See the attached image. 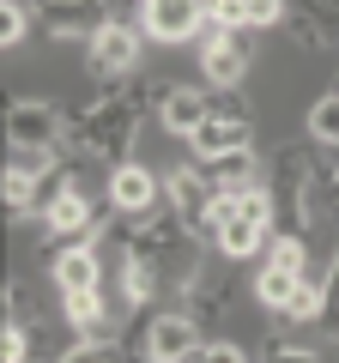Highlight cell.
<instances>
[{
    "label": "cell",
    "mask_w": 339,
    "mask_h": 363,
    "mask_svg": "<svg viewBox=\"0 0 339 363\" xmlns=\"http://www.w3.org/2000/svg\"><path fill=\"white\" fill-rule=\"evenodd\" d=\"M315 188H321V176H315V157H309V152H297V145L273 152V164H267L273 224H285L291 236H303V230L315 224Z\"/></svg>",
    "instance_id": "obj_1"
},
{
    "label": "cell",
    "mask_w": 339,
    "mask_h": 363,
    "mask_svg": "<svg viewBox=\"0 0 339 363\" xmlns=\"http://www.w3.org/2000/svg\"><path fill=\"white\" fill-rule=\"evenodd\" d=\"M67 140V109L49 97H13L6 104V145H61Z\"/></svg>",
    "instance_id": "obj_2"
},
{
    "label": "cell",
    "mask_w": 339,
    "mask_h": 363,
    "mask_svg": "<svg viewBox=\"0 0 339 363\" xmlns=\"http://www.w3.org/2000/svg\"><path fill=\"white\" fill-rule=\"evenodd\" d=\"M140 49H145V30L109 18V25L91 37V49H85V73L91 79H128L133 67H140Z\"/></svg>",
    "instance_id": "obj_3"
},
{
    "label": "cell",
    "mask_w": 339,
    "mask_h": 363,
    "mask_svg": "<svg viewBox=\"0 0 339 363\" xmlns=\"http://www.w3.org/2000/svg\"><path fill=\"white\" fill-rule=\"evenodd\" d=\"M37 25L55 43H91L109 25V0H37Z\"/></svg>",
    "instance_id": "obj_4"
},
{
    "label": "cell",
    "mask_w": 339,
    "mask_h": 363,
    "mask_svg": "<svg viewBox=\"0 0 339 363\" xmlns=\"http://www.w3.org/2000/svg\"><path fill=\"white\" fill-rule=\"evenodd\" d=\"M248 61H255V30H248V25H236V30H224V37L200 43V79H206V85H218V91L243 85Z\"/></svg>",
    "instance_id": "obj_5"
},
{
    "label": "cell",
    "mask_w": 339,
    "mask_h": 363,
    "mask_svg": "<svg viewBox=\"0 0 339 363\" xmlns=\"http://www.w3.org/2000/svg\"><path fill=\"white\" fill-rule=\"evenodd\" d=\"M157 200H170L164 176H152L140 157H128V164L109 169V206H116L121 218H145V212H157Z\"/></svg>",
    "instance_id": "obj_6"
},
{
    "label": "cell",
    "mask_w": 339,
    "mask_h": 363,
    "mask_svg": "<svg viewBox=\"0 0 339 363\" xmlns=\"http://www.w3.org/2000/svg\"><path fill=\"white\" fill-rule=\"evenodd\" d=\"M164 194H170V212L188 224V236H200L212 200H218V188L206 182V169H200V164H176V169L164 176Z\"/></svg>",
    "instance_id": "obj_7"
},
{
    "label": "cell",
    "mask_w": 339,
    "mask_h": 363,
    "mask_svg": "<svg viewBox=\"0 0 339 363\" xmlns=\"http://www.w3.org/2000/svg\"><path fill=\"white\" fill-rule=\"evenodd\" d=\"M200 25H206V0H152V6H140V30L152 43H188L200 37Z\"/></svg>",
    "instance_id": "obj_8"
},
{
    "label": "cell",
    "mask_w": 339,
    "mask_h": 363,
    "mask_svg": "<svg viewBox=\"0 0 339 363\" xmlns=\"http://www.w3.org/2000/svg\"><path fill=\"white\" fill-rule=\"evenodd\" d=\"M200 345H206V339H200V321H194L188 309L152 315V357H157V363H188Z\"/></svg>",
    "instance_id": "obj_9"
},
{
    "label": "cell",
    "mask_w": 339,
    "mask_h": 363,
    "mask_svg": "<svg viewBox=\"0 0 339 363\" xmlns=\"http://www.w3.org/2000/svg\"><path fill=\"white\" fill-rule=\"evenodd\" d=\"M188 145H194V164H206V157H224V152H248V145H255V121L206 116L194 133H188Z\"/></svg>",
    "instance_id": "obj_10"
},
{
    "label": "cell",
    "mask_w": 339,
    "mask_h": 363,
    "mask_svg": "<svg viewBox=\"0 0 339 363\" xmlns=\"http://www.w3.org/2000/svg\"><path fill=\"white\" fill-rule=\"evenodd\" d=\"M49 279H55V291H91V285H104V255H97L91 242H67L61 255L49 260Z\"/></svg>",
    "instance_id": "obj_11"
},
{
    "label": "cell",
    "mask_w": 339,
    "mask_h": 363,
    "mask_svg": "<svg viewBox=\"0 0 339 363\" xmlns=\"http://www.w3.org/2000/svg\"><path fill=\"white\" fill-rule=\"evenodd\" d=\"M206 116H212V104L200 97L194 85H170L164 97H157V121H164V133H170V140H188V133H194Z\"/></svg>",
    "instance_id": "obj_12"
},
{
    "label": "cell",
    "mask_w": 339,
    "mask_h": 363,
    "mask_svg": "<svg viewBox=\"0 0 339 363\" xmlns=\"http://www.w3.org/2000/svg\"><path fill=\"white\" fill-rule=\"evenodd\" d=\"M91 224H97V206L85 200V188H67V194L55 200L49 212H43V230L61 236V242H79V236L91 230Z\"/></svg>",
    "instance_id": "obj_13"
},
{
    "label": "cell",
    "mask_w": 339,
    "mask_h": 363,
    "mask_svg": "<svg viewBox=\"0 0 339 363\" xmlns=\"http://www.w3.org/2000/svg\"><path fill=\"white\" fill-rule=\"evenodd\" d=\"M206 182L218 188V194H236V188H255L261 182V169H255V145L248 152H224V157H206Z\"/></svg>",
    "instance_id": "obj_14"
},
{
    "label": "cell",
    "mask_w": 339,
    "mask_h": 363,
    "mask_svg": "<svg viewBox=\"0 0 339 363\" xmlns=\"http://www.w3.org/2000/svg\"><path fill=\"white\" fill-rule=\"evenodd\" d=\"M67 321L79 327V339H109V309H104V285L91 291H67Z\"/></svg>",
    "instance_id": "obj_15"
},
{
    "label": "cell",
    "mask_w": 339,
    "mask_h": 363,
    "mask_svg": "<svg viewBox=\"0 0 339 363\" xmlns=\"http://www.w3.org/2000/svg\"><path fill=\"white\" fill-rule=\"evenodd\" d=\"M309 279V272H291V267H273L267 260L261 272H255V297H261V309H273V315H285L291 309V297H297V285Z\"/></svg>",
    "instance_id": "obj_16"
},
{
    "label": "cell",
    "mask_w": 339,
    "mask_h": 363,
    "mask_svg": "<svg viewBox=\"0 0 339 363\" xmlns=\"http://www.w3.org/2000/svg\"><path fill=\"white\" fill-rule=\"evenodd\" d=\"M267 242H273V236H267V224H248V218H230L218 236H212V248H218L224 260H248V255H261Z\"/></svg>",
    "instance_id": "obj_17"
},
{
    "label": "cell",
    "mask_w": 339,
    "mask_h": 363,
    "mask_svg": "<svg viewBox=\"0 0 339 363\" xmlns=\"http://www.w3.org/2000/svg\"><path fill=\"white\" fill-rule=\"evenodd\" d=\"M67 164V152L61 145H13V152H6V169H18V176H55V169Z\"/></svg>",
    "instance_id": "obj_18"
},
{
    "label": "cell",
    "mask_w": 339,
    "mask_h": 363,
    "mask_svg": "<svg viewBox=\"0 0 339 363\" xmlns=\"http://www.w3.org/2000/svg\"><path fill=\"white\" fill-rule=\"evenodd\" d=\"M309 140L327 145V152H339V91H333V97H321V104L309 109Z\"/></svg>",
    "instance_id": "obj_19"
},
{
    "label": "cell",
    "mask_w": 339,
    "mask_h": 363,
    "mask_svg": "<svg viewBox=\"0 0 339 363\" xmlns=\"http://www.w3.org/2000/svg\"><path fill=\"white\" fill-rule=\"evenodd\" d=\"M285 315H291V321H321V315H327V279H303Z\"/></svg>",
    "instance_id": "obj_20"
},
{
    "label": "cell",
    "mask_w": 339,
    "mask_h": 363,
    "mask_svg": "<svg viewBox=\"0 0 339 363\" xmlns=\"http://www.w3.org/2000/svg\"><path fill=\"white\" fill-rule=\"evenodd\" d=\"M267 260H273V267H291V272H309V242H303V236H291V230H273Z\"/></svg>",
    "instance_id": "obj_21"
},
{
    "label": "cell",
    "mask_w": 339,
    "mask_h": 363,
    "mask_svg": "<svg viewBox=\"0 0 339 363\" xmlns=\"http://www.w3.org/2000/svg\"><path fill=\"white\" fill-rule=\"evenodd\" d=\"M55 363H128V351H121L116 339H79V345L61 351Z\"/></svg>",
    "instance_id": "obj_22"
},
{
    "label": "cell",
    "mask_w": 339,
    "mask_h": 363,
    "mask_svg": "<svg viewBox=\"0 0 339 363\" xmlns=\"http://www.w3.org/2000/svg\"><path fill=\"white\" fill-rule=\"evenodd\" d=\"M25 25H30L25 0H0V43H6V49H18V43H25Z\"/></svg>",
    "instance_id": "obj_23"
},
{
    "label": "cell",
    "mask_w": 339,
    "mask_h": 363,
    "mask_svg": "<svg viewBox=\"0 0 339 363\" xmlns=\"http://www.w3.org/2000/svg\"><path fill=\"white\" fill-rule=\"evenodd\" d=\"M243 25H248V30L285 25V0H243Z\"/></svg>",
    "instance_id": "obj_24"
},
{
    "label": "cell",
    "mask_w": 339,
    "mask_h": 363,
    "mask_svg": "<svg viewBox=\"0 0 339 363\" xmlns=\"http://www.w3.org/2000/svg\"><path fill=\"white\" fill-rule=\"evenodd\" d=\"M291 6H297L309 25H321V30H327V43L339 37V0H291Z\"/></svg>",
    "instance_id": "obj_25"
},
{
    "label": "cell",
    "mask_w": 339,
    "mask_h": 363,
    "mask_svg": "<svg viewBox=\"0 0 339 363\" xmlns=\"http://www.w3.org/2000/svg\"><path fill=\"white\" fill-rule=\"evenodd\" d=\"M188 363H248V357H243V345H230V339H206Z\"/></svg>",
    "instance_id": "obj_26"
},
{
    "label": "cell",
    "mask_w": 339,
    "mask_h": 363,
    "mask_svg": "<svg viewBox=\"0 0 339 363\" xmlns=\"http://www.w3.org/2000/svg\"><path fill=\"white\" fill-rule=\"evenodd\" d=\"M261 363H321V351H309V345H285V339H273V345L261 351Z\"/></svg>",
    "instance_id": "obj_27"
},
{
    "label": "cell",
    "mask_w": 339,
    "mask_h": 363,
    "mask_svg": "<svg viewBox=\"0 0 339 363\" xmlns=\"http://www.w3.org/2000/svg\"><path fill=\"white\" fill-rule=\"evenodd\" d=\"M206 18L224 25V30H236V25H243V0H206Z\"/></svg>",
    "instance_id": "obj_28"
},
{
    "label": "cell",
    "mask_w": 339,
    "mask_h": 363,
    "mask_svg": "<svg viewBox=\"0 0 339 363\" xmlns=\"http://www.w3.org/2000/svg\"><path fill=\"white\" fill-rule=\"evenodd\" d=\"M291 37H297V43H303V49H309V55H315V49H327V30H321V25H309V18H303V13L291 18Z\"/></svg>",
    "instance_id": "obj_29"
},
{
    "label": "cell",
    "mask_w": 339,
    "mask_h": 363,
    "mask_svg": "<svg viewBox=\"0 0 339 363\" xmlns=\"http://www.w3.org/2000/svg\"><path fill=\"white\" fill-rule=\"evenodd\" d=\"M212 116H236V121H248V97H236V85H230L218 104H212Z\"/></svg>",
    "instance_id": "obj_30"
},
{
    "label": "cell",
    "mask_w": 339,
    "mask_h": 363,
    "mask_svg": "<svg viewBox=\"0 0 339 363\" xmlns=\"http://www.w3.org/2000/svg\"><path fill=\"white\" fill-rule=\"evenodd\" d=\"M6 363H25V321L6 327Z\"/></svg>",
    "instance_id": "obj_31"
},
{
    "label": "cell",
    "mask_w": 339,
    "mask_h": 363,
    "mask_svg": "<svg viewBox=\"0 0 339 363\" xmlns=\"http://www.w3.org/2000/svg\"><path fill=\"white\" fill-rule=\"evenodd\" d=\"M327 194H333V206H339V182H333V188H327Z\"/></svg>",
    "instance_id": "obj_32"
},
{
    "label": "cell",
    "mask_w": 339,
    "mask_h": 363,
    "mask_svg": "<svg viewBox=\"0 0 339 363\" xmlns=\"http://www.w3.org/2000/svg\"><path fill=\"white\" fill-rule=\"evenodd\" d=\"M133 6H152V0H133Z\"/></svg>",
    "instance_id": "obj_33"
},
{
    "label": "cell",
    "mask_w": 339,
    "mask_h": 363,
    "mask_svg": "<svg viewBox=\"0 0 339 363\" xmlns=\"http://www.w3.org/2000/svg\"><path fill=\"white\" fill-rule=\"evenodd\" d=\"M145 363H157V357H145Z\"/></svg>",
    "instance_id": "obj_34"
}]
</instances>
